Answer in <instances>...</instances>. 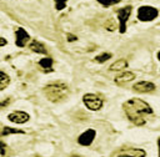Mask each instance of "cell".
I'll use <instances>...</instances> for the list:
<instances>
[{
  "instance_id": "cell-12",
  "label": "cell",
  "mask_w": 160,
  "mask_h": 157,
  "mask_svg": "<svg viewBox=\"0 0 160 157\" xmlns=\"http://www.w3.org/2000/svg\"><path fill=\"white\" fill-rule=\"evenodd\" d=\"M29 49H30L31 51H34V52H38V54H46V52H48L46 49H45V46H44L41 42L36 41V40H32V41L30 42Z\"/></svg>"
},
{
  "instance_id": "cell-18",
  "label": "cell",
  "mask_w": 160,
  "mask_h": 157,
  "mask_svg": "<svg viewBox=\"0 0 160 157\" xmlns=\"http://www.w3.org/2000/svg\"><path fill=\"white\" fill-rule=\"evenodd\" d=\"M105 27L109 30V31H114L115 29H116V25H115V21L112 20V19H109L108 21H106V24H105Z\"/></svg>"
},
{
  "instance_id": "cell-4",
  "label": "cell",
  "mask_w": 160,
  "mask_h": 157,
  "mask_svg": "<svg viewBox=\"0 0 160 157\" xmlns=\"http://www.w3.org/2000/svg\"><path fill=\"white\" fill-rule=\"evenodd\" d=\"M82 101H84L85 106L89 110H91V111H98V110H100L102 107V100L99 96L94 95V93H86V95H84Z\"/></svg>"
},
{
  "instance_id": "cell-20",
  "label": "cell",
  "mask_w": 160,
  "mask_h": 157,
  "mask_svg": "<svg viewBox=\"0 0 160 157\" xmlns=\"http://www.w3.org/2000/svg\"><path fill=\"white\" fill-rule=\"evenodd\" d=\"M101 5H104V6H110V5H114V4H116V2H119L120 0H98Z\"/></svg>"
},
{
  "instance_id": "cell-10",
  "label": "cell",
  "mask_w": 160,
  "mask_h": 157,
  "mask_svg": "<svg viewBox=\"0 0 160 157\" xmlns=\"http://www.w3.org/2000/svg\"><path fill=\"white\" fill-rule=\"evenodd\" d=\"M132 90L136 92H150L155 90V85L150 81H140L132 86Z\"/></svg>"
},
{
  "instance_id": "cell-9",
  "label": "cell",
  "mask_w": 160,
  "mask_h": 157,
  "mask_svg": "<svg viewBox=\"0 0 160 157\" xmlns=\"http://www.w3.org/2000/svg\"><path fill=\"white\" fill-rule=\"evenodd\" d=\"M15 36H16V46H19V47H24L26 45V42L30 40L29 34L21 27L15 31Z\"/></svg>"
},
{
  "instance_id": "cell-13",
  "label": "cell",
  "mask_w": 160,
  "mask_h": 157,
  "mask_svg": "<svg viewBox=\"0 0 160 157\" xmlns=\"http://www.w3.org/2000/svg\"><path fill=\"white\" fill-rule=\"evenodd\" d=\"M126 65H128V62H126L124 59H120V60L115 61V62H114L109 69H110L111 71H119V70L125 69V67H126Z\"/></svg>"
},
{
  "instance_id": "cell-3",
  "label": "cell",
  "mask_w": 160,
  "mask_h": 157,
  "mask_svg": "<svg viewBox=\"0 0 160 157\" xmlns=\"http://www.w3.org/2000/svg\"><path fill=\"white\" fill-rule=\"evenodd\" d=\"M159 15V11L158 9L152 7V6H140L138 9V19L140 21H151L154 20L156 16Z\"/></svg>"
},
{
  "instance_id": "cell-6",
  "label": "cell",
  "mask_w": 160,
  "mask_h": 157,
  "mask_svg": "<svg viewBox=\"0 0 160 157\" xmlns=\"http://www.w3.org/2000/svg\"><path fill=\"white\" fill-rule=\"evenodd\" d=\"M131 14V6H125L120 10H118V19H119V30L120 32L126 31V21Z\"/></svg>"
},
{
  "instance_id": "cell-8",
  "label": "cell",
  "mask_w": 160,
  "mask_h": 157,
  "mask_svg": "<svg viewBox=\"0 0 160 157\" xmlns=\"http://www.w3.org/2000/svg\"><path fill=\"white\" fill-rule=\"evenodd\" d=\"M8 118L11 122H15V123H24V122L29 121L30 116L26 112H22V111H14L8 116Z\"/></svg>"
},
{
  "instance_id": "cell-11",
  "label": "cell",
  "mask_w": 160,
  "mask_h": 157,
  "mask_svg": "<svg viewBox=\"0 0 160 157\" xmlns=\"http://www.w3.org/2000/svg\"><path fill=\"white\" fill-rule=\"evenodd\" d=\"M134 78H135V75L132 72H130V71H126V72H122V74L118 75L115 77V82L116 83H125V82H129V81H131Z\"/></svg>"
},
{
  "instance_id": "cell-14",
  "label": "cell",
  "mask_w": 160,
  "mask_h": 157,
  "mask_svg": "<svg viewBox=\"0 0 160 157\" xmlns=\"http://www.w3.org/2000/svg\"><path fill=\"white\" fill-rule=\"evenodd\" d=\"M39 65H40L42 69H45V71H49V70H51V66H52V59H50V57L41 59V60L39 61Z\"/></svg>"
},
{
  "instance_id": "cell-21",
  "label": "cell",
  "mask_w": 160,
  "mask_h": 157,
  "mask_svg": "<svg viewBox=\"0 0 160 157\" xmlns=\"http://www.w3.org/2000/svg\"><path fill=\"white\" fill-rule=\"evenodd\" d=\"M5 152H6V146H5V143L2 142V141H0V155H5Z\"/></svg>"
},
{
  "instance_id": "cell-19",
  "label": "cell",
  "mask_w": 160,
  "mask_h": 157,
  "mask_svg": "<svg viewBox=\"0 0 160 157\" xmlns=\"http://www.w3.org/2000/svg\"><path fill=\"white\" fill-rule=\"evenodd\" d=\"M66 1L68 0H55V7L58 10H62L66 6Z\"/></svg>"
},
{
  "instance_id": "cell-15",
  "label": "cell",
  "mask_w": 160,
  "mask_h": 157,
  "mask_svg": "<svg viewBox=\"0 0 160 157\" xmlns=\"http://www.w3.org/2000/svg\"><path fill=\"white\" fill-rule=\"evenodd\" d=\"M9 82H10L9 76H8L5 72L0 71V91H1V90H4V88L9 85Z\"/></svg>"
},
{
  "instance_id": "cell-24",
  "label": "cell",
  "mask_w": 160,
  "mask_h": 157,
  "mask_svg": "<svg viewBox=\"0 0 160 157\" xmlns=\"http://www.w3.org/2000/svg\"><path fill=\"white\" fill-rule=\"evenodd\" d=\"M158 146H159V157H160V137L158 138Z\"/></svg>"
},
{
  "instance_id": "cell-7",
  "label": "cell",
  "mask_w": 160,
  "mask_h": 157,
  "mask_svg": "<svg viewBox=\"0 0 160 157\" xmlns=\"http://www.w3.org/2000/svg\"><path fill=\"white\" fill-rule=\"evenodd\" d=\"M94 138H95V130L89 128V130H86L84 133H81V135L79 136L78 142H79L80 145H82V146H90V145L92 143Z\"/></svg>"
},
{
  "instance_id": "cell-23",
  "label": "cell",
  "mask_w": 160,
  "mask_h": 157,
  "mask_svg": "<svg viewBox=\"0 0 160 157\" xmlns=\"http://www.w3.org/2000/svg\"><path fill=\"white\" fill-rule=\"evenodd\" d=\"M4 45H6V40L4 37H0V47L4 46Z\"/></svg>"
},
{
  "instance_id": "cell-25",
  "label": "cell",
  "mask_w": 160,
  "mask_h": 157,
  "mask_svg": "<svg viewBox=\"0 0 160 157\" xmlns=\"http://www.w3.org/2000/svg\"><path fill=\"white\" fill-rule=\"evenodd\" d=\"M158 59H159V60H160V51H159V52H158Z\"/></svg>"
},
{
  "instance_id": "cell-2",
  "label": "cell",
  "mask_w": 160,
  "mask_h": 157,
  "mask_svg": "<svg viewBox=\"0 0 160 157\" xmlns=\"http://www.w3.org/2000/svg\"><path fill=\"white\" fill-rule=\"evenodd\" d=\"M68 92H69V88L62 82H54V83H50V85L45 86V88H44L45 96L50 101H54V102L62 100L68 95Z\"/></svg>"
},
{
  "instance_id": "cell-1",
  "label": "cell",
  "mask_w": 160,
  "mask_h": 157,
  "mask_svg": "<svg viewBox=\"0 0 160 157\" xmlns=\"http://www.w3.org/2000/svg\"><path fill=\"white\" fill-rule=\"evenodd\" d=\"M122 108L128 118L136 126H142L145 123V117L152 113V108L149 103L140 98H130L124 105Z\"/></svg>"
},
{
  "instance_id": "cell-5",
  "label": "cell",
  "mask_w": 160,
  "mask_h": 157,
  "mask_svg": "<svg viewBox=\"0 0 160 157\" xmlns=\"http://www.w3.org/2000/svg\"><path fill=\"white\" fill-rule=\"evenodd\" d=\"M146 152L142 148H122L115 151L111 157H145Z\"/></svg>"
},
{
  "instance_id": "cell-17",
  "label": "cell",
  "mask_w": 160,
  "mask_h": 157,
  "mask_svg": "<svg viewBox=\"0 0 160 157\" xmlns=\"http://www.w3.org/2000/svg\"><path fill=\"white\" fill-rule=\"evenodd\" d=\"M9 133H24L22 130H18V128H11V127H5L1 131V135H9Z\"/></svg>"
},
{
  "instance_id": "cell-22",
  "label": "cell",
  "mask_w": 160,
  "mask_h": 157,
  "mask_svg": "<svg viewBox=\"0 0 160 157\" xmlns=\"http://www.w3.org/2000/svg\"><path fill=\"white\" fill-rule=\"evenodd\" d=\"M76 40V36H74V35H68V41H75Z\"/></svg>"
},
{
  "instance_id": "cell-16",
  "label": "cell",
  "mask_w": 160,
  "mask_h": 157,
  "mask_svg": "<svg viewBox=\"0 0 160 157\" xmlns=\"http://www.w3.org/2000/svg\"><path fill=\"white\" fill-rule=\"evenodd\" d=\"M109 59H111V54H109V52H104V54L98 55V56L95 57V61L101 64V62H105V61L109 60Z\"/></svg>"
}]
</instances>
